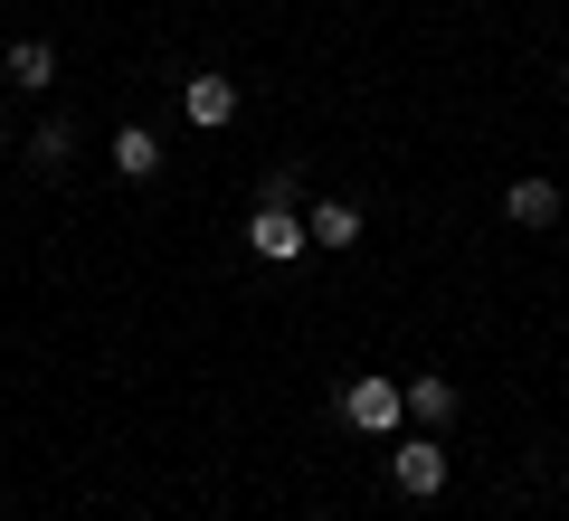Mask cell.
I'll use <instances>...</instances> for the list:
<instances>
[{
  "mask_svg": "<svg viewBox=\"0 0 569 521\" xmlns=\"http://www.w3.org/2000/svg\"><path fill=\"white\" fill-rule=\"evenodd\" d=\"M332 418L361 427V437H389V427L408 418V399H399L389 380H351V389H332Z\"/></svg>",
  "mask_w": 569,
  "mask_h": 521,
  "instance_id": "6da1fadb",
  "label": "cell"
},
{
  "mask_svg": "<svg viewBox=\"0 0 569 521\" xmlns=\"http://www.w3.org/2000/svg\"><path fill=\"white\" fill-rule=\"evenodd\" d=\"M247 247H257L266 265H295V257L313 247V238H305V209H266V200H257V219H247Z\"/></svg>",
  "mask_w": 569,
  "mask_h": 521,
  "instance_id": "7a4b0ae2",
  "label": "cell"
},
{
  "mask_svg": "<svg viewBox=\"0 0 569 521\" xmlns=\"http://www.w3.org/2000/svg\"><path fill=\"white\" fill-rule=\"evenodd\" d=\"M389 483H399V493H447V445H437V437L389 445Z\"/></svg>",
  "mask_w": 569,
  "mask_h": 521,
  "instance_id": "3957f363",
  "label": "cell"
},
{
  "mask_svg": "<svg viewBox=\"0 0 569 521\" xmlns=\"http://www.w3.org/2000/svg\"><path fill=\"white\" fill-rule=\"evenodd\" d=\"M181 114L200 123V133H219V123H238V77H190V86H181Z\"/></svg>",
  "mask_w": 569,
  "mask_h": 521,
  "instance_id": "277c9868",
  "label": "cell"
},
{
  "mask_svg": "<svg viewBox=\"0 0 569 521\" xmlns=\"http://www.w3.org/2000/svg\"><path fill=\"white\" fill-rule=\"evenodd\" d=\"M305 238L313 247H361V209H351V200H313L305 209Z\"/></svg>",
  "mask_w": 569,
  "mask_h": 521,
  "instance_id": "5b68a950",
  "label": "cell"
},
{
  "mask_svg": "<svg viewBox=\"0 0 569 521\" xmlns=\"http://www.w3.org/2000/svg\"><path fill=\"white\" fill-rule=\"evenodd\" d=\"M503 219L512 228H550V219H560V190H550V181H512L503 190Z\"/></svg>",
  "mask_w": 569,
  "mask_h": 521,
  "instance_id": "8992f818",
  "label": "cell"
},
{
  "mask_svg": "<svg viewBox=\"0 0 569 521\" xmlns=\"http://www.w3.org/2000/svg\"><path fill=\"white\" fill-rule=\"evenodd\" d=\"M114 171H123V181H152V171H162V133L123 123V133H114Z\"/></svg>",
  "mask_w": 569,
  "mask_h": 521,
  "instance_id": "52a82bcc",
  "label": "cell"
},
{
  "mask_svg": "<svg viewBox=\"0 0 569 521\" xmlns=\"http://www.w3.org/2000/svg\"><path fill=\"white\" fill-rule=\"evenodd\" d=\"M0 67H10V86H29V96H39V86H58V48H48V39H20Z\"/></svg>",
  "mask_w": 569,
  "mask_h": 521,
  "instance_id": "ba28073f",
  "label": "cell"
},
{
  "mask_svg": "<svg viewBox=\"0 0 569 521\" xmlns=\"http://www.w3.org/2000/svg\"><path fill=\"white\" fill-rule=\"evenodd\" d=\"M399 399H408V418H427V427H447V418H456V380H408Z\"/></svg>",
  "mask_w": 569,
  "mask_h": 521,
  "instance_id": "9c48e42d",
  "label": "cell"
},
{
  "mask_svg": "<svg viewBox=\"0 0 569 521\" xmlns=\"http://www.w3.org/2000/svg\"><path fill=\"white\" fill-rule=\"evenodd\" d=\"M67 152H77V123H67V114H48L39 133H29V161H39V171H67Z\"/></svg>",
  "mask_w": 569,
  "mask_h": 521,
  "instance_id": "30bf717a",
  "label": "cell"
},
{
  "mask_svg": "<svg viewBox=\"0 0 569 521\" xmlns=\"http://www.w3.org/2000/svg\"><path fill=\"white\" fill-rule=\"evenodd\" d=\"M257 200H266V209H295V200H305V171H295V161H284V171H266Z\"/></svg>",
  "mask_w": 569,
  "mask_h": 521,
  "instance_id": "8fae6325",
  "label": "cell"
},
{
  "mask_svg": "<svg viewBox=\"0 0 569 521\" xmlns=\"http://www.w3.org/2000/svg\"><path fill=\"white\" fill-rule=\"evenodd\" d=\"M0 152H10V123H0Z\"/></svg>",
  "mask_w": 569,
  "mask_h": 521,
  "instance_id": "7c38bea8",
  "label": "cell"
}]
</instances>
